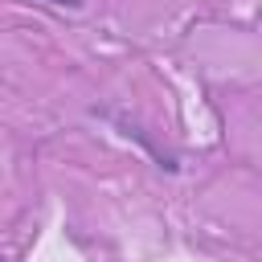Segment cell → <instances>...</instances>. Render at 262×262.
<instances>
[{
  "label": "cell",
  "mask_w": 262,
  "mask_h": 262,
  "mask_svg": "<svg viewBox=\"0 0 262 262\" xmlns=\"http://www.w3.org/2000/svg\"><path fill=\"white\" fill-rule=\"evenodd\" d=\"M0 262H8V258H4V254H0Z\"/></svg>",
  "instance_id": "2"
},
{
  "label": "cell",
  "mask_w": 262,
  "mask_h": 262,
  "mask_svg": "<svg viewBox=\"0 0 262 262\" xmlns=\"http://www.w3.org/2000/svg\"><path fill=\"white\" fill-rule=\"evenodd\" d=\"M41 4H49V8H66V12H82V8H86V0H41Z\"/></svg>",
  "instance_id": "1"
}]
</instances>
